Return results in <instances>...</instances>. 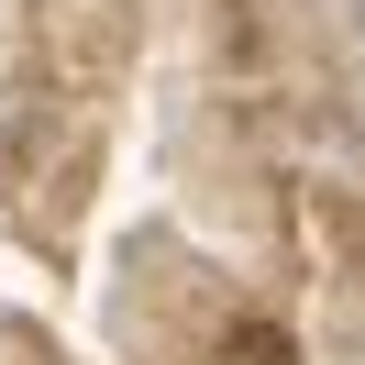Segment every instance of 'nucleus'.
I'll return each instance as SVG.
<instances>
[{"label": "nucleus", "instance_id": "f257e3e1", "mask_svg": "<svg viewBox=\"0 0 365 365\" xmlns=\"http://www.w3.org/2000/svg\"><path fill=\"white\" fill-rule=\"evenodd\" d=\"M232 365H288V343H232Z\"/></svg>", "mask_w": 365, "mask_h": 365}]
</instances>
